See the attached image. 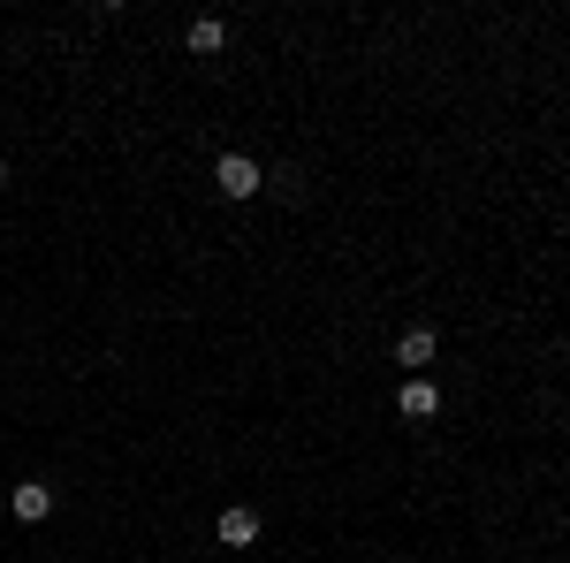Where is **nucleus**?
Segmentation results:
<instances>
[{
    "label": "nucleus",
    "mask_w": 570,
    "mask_h": 563,
    "mask_svg": "<svg viewBox=\"0 0 570 563\" xmlns=\"http://www.w3.org/2000/svg\"><path fill=\"white\" fill-rule=\"evenodd\" d=\"M214 191L244 206V198H259V191H266V168L252 161V153H220V161H214Z\"/></svg>",
    "instance_id": "obj_1"
},
{
    "label": "nucleus",
    "mask_w": 570,
    "mask_h": 563,
    "mask_svg": "<svg viewBox=\"0 0 570 563\" xmlns=\"http://www.w3.org/2000/svg\"><path fill=\"white\" fill-rule=\"evenodd\" d=\"M395 411H403V419H441V381L434 373H411V381L395 389Z\"/></svg>",
    "instance_id": "obj_2"
},
{
    "label": "nucleus",
    "mask_w": 570,
    "mask_h": 563,
    "mask_svg": "<svg viewBox=\"0 0 570 563\" xmlns=\"http://www.w3.org/2000/svg\"><path fill=\"white\" fill-rule=\"evenodd\" d=\"M8 511H16L23 525L53 518V479H16V495H8Z\"/></svg>",
    "instance_id": "obj_3"
},
{
    "label": "nucleus",
    "mask_w": 570,
    "mask_h": 563,
    "mask_svg": "<svg viewBox=\"0 0 570 563\" xmlns=\"http://www.w3.org/2000/svg\"><path fill=\"white\" fill-rule=\"evenodd\" d=\"M434 328H403V336H395V366H411V373H426V366H434Z\"/></svg>",
    "instance_id": "obj_4"
},
{
    "label": "nucleus",
    "mask_w": 570,
    "mask_h": 563,
    "mask_svg": "<svg viewBox=\"0 0 570 563\" xmlns=\"http://www.w3.org/2000/svg\"><path fill=\"white\" fill-rule=\"evenodd\" d=\"M214 533L228 541V549H252V541H259V511H252V503H236V511H220Z\"/></svg>",
    "instance_id": "obj_5"
},
{
    "label": "nucleus",
    "mask_w": 570,
    "mask_h": 563,
    "mask_svg": "<svg viewBox=\"0 0 570 563\" xmlns=\"http://www.w3.org/2000/svg\"><path fill=\"white\" fill-rule=\"evenodd\" d=\"M220 46H228V23L220 16H198L190 23V54H220Z\"/></svg>",
    "instance_id": "obj_6"
},
{
    "label": "nucleus",
    "mask_w": 570,
    "mask_h": 563,
    "mask_svg": "<svg viewBox=\"0 0 570 563\" xmlns=\"http://www.w3.org/2000/svg\"><path fill=\"white\" fill-rule=\"evenodd\" d=\"M266 191H282V198H305V175L282 168V175H266Z\"/></svg>",
    "instance_id": "obj_7"
},
{
    "label": "nucleus",
    "mask_w": 570,
    "mask_h": 563,
    "mask_svg": "<svg viewBox=\"0 0 570 563\" xmlns=\"http://www.w3.org/2000/svg\"><path fill=\"white\" fill-rule=\"evenodd\" d=\"M0 183H8V168H0Z\"/></svg>",
    "instance_id": "obj_8"
}]
</instances>
